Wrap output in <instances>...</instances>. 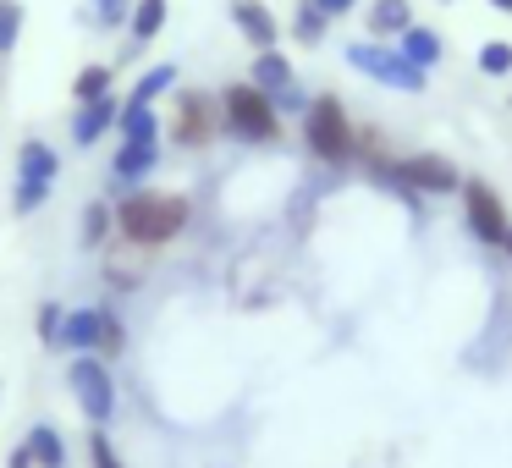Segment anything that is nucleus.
Masks as SVG:
<instances>
[{
  "instance_id": "obj_22",
  "label": "nucleus",
  "mask_w": 512,
  "mask_h": 468,
  "mask_svg": "<svg viewBox=\"0 0 512 468\" xmlns=\"http://www.w3.org/2000/svg\"><path fill=\"white\" fill-rule=\"evenodd\" d=\"M171 83H177V67H155V72H144V83L133 89V100H127V105H149L155 94H166Z\"/></svg>"
},
{
  "instance_id": "obj_6",
  "label": "nucleus",
  "mask_w": 512,
  "mask_h": 468,
  "mask_svg": "<svg viewBox=\"0 0 512 468\" xmlns=\"http://www.w3.org/2000/svg\"><path fill=\"white\" fill-rule=\"evenodd\" d=\"M72 391H78L83 413H89L94 424L111 419V408H116V386H111V369H105L100 358H78V364H72Z\"/></svg>"
},
{
  "instance_id": "obj_12",
  "label": "nucleus",
  "mask_w": 512,
  "mask_h": 468,
  "mask_svg": "<svg viewBox=\"0 0 512 468\" xmlns=\"http://www.w3.org/2000/svg\"><path fill=\"white\" fill-rule=\"evenodd\" d=\"M397 50H402V56H408L419 72H424V67H435V61H441V34H435V28H419V23H413L408 34L397 39Z\"/></svg>"
},
{
  "instance_id": "obj_8",
  "label": "nucleus",
  "mask_w": 512,
  "mask_h": 468,
  "mask_svg": "<svg viewBox=\"0 0 512 468\" xmlns=\"http://www.w3.org/2000/svg\"><path fill=\"white\" fill-rule=\"evenodd\" d=\"M23 182H17V210H34L50 193V177H56V149L50 144H23Z\"/></svg>"
},
{
  "instance_id": "obj_26",
  "label": "nucleus",
  "mask_w": 512,
  "mask_h": 468,
  "mask_svg": "<svg viewBox=\"0 0 512 468\" xmlns=\"http://www.w3.org/2000/svg\"><path fill=\"white\" fill-rule=\"evenodd\" d=\"M94 468H122V457H116V446L105 435H94Z\"/></svg>"
},
{
  "instance_id": "obj_17",
  "label": "nucleus",
  "mask_w": 512,
  "mask_h": 468,
  "mask_svg": "<svg viewBox=\"0 0 512 468\" xmlns=\"http://www.w3.org/2000/svg\"><path fill=\"white\" fill-rule=\"evenodd\" d=\"M127 28H133L138 45H149V39L166 28V0H138V6H133V23H127Z\"/></svg>"
},
{
  "instance_id": "obj_16",
  "label": "nucleus",
  "mask_w": 512,
  "mask_h": 468,
  "mask_svg": "<svg viewBox=\"0 0 512 468\" xmlns=\"http://www.w3.org/2000/svg\"><path fill=\"white\" fill-rule=\"evenodd\" d=\"M116 122H122V144H155L160 138V116L149 105H127Z\"/></svg>"
},
{
  "instance_id": "obj_14",
  "label": "nucleus",
  "mask_w": 512,
  "mask_h": 468,
  "mask_svg": "<svg viewBox=\"0 0 512 468\" xmlns=\"http://www.w3.org/2000/svg\"><path fill=\"white\" fill-rule=\"evenodd\" d=\"M254 89H265V94L292 89V67H287V56H276V50H254Z\"/></svg>"
},
{
  "instance_id": "obj_9",
  "label": "nucleus",
  "mask_w": 512,
  "mask_h": 468,
  "mask_svg": "<svg viewBox=\"0 0 512 468\" xmlns=\"http://www.w3.org/2000/svg\"><path fill=\"white\" fill-rule=\"evenodd\" d=\"M397 177L413 182L419 193H452V188H463V177H457V166L446 155H408L397 166Z\"/></svg>"
},
{
  "instance_id": "obj_18",
  "label": "nucleus",
  "mask_w": 512,
  "mask_h": 468,
  "mask_svg": "<svg viewBox=\"0 0 512 468\" xmlns=\"http://www.w3.org/2000/svg\"><path fill=\"white\" fill-rule=\"evenodd\" d=\"M28 452L39 457V468H67V446H61V435L50 430V424H39V430L28 435Z\"/></svg>"
},
{
  "instance_id": "obj_11",
  "label": "nucleus",
  "mask_w": 512,
  "mask_h": 468,
  "mask_svg": "<svg viewBox=\"0 0 512 468\" xmlns=\"http://www.w3.org/2000/svg\"><path fill=\"white\" fill-rule=\"evenodd\" d=\"M413 28V12H408V0H375V6H369V34L375 39H386V34H408Z\"/></svg>"
},
{
  "instance_id": "obj_27",
  "label": "nucleus",
  "mask_w": 512,
  "mask_h": 468,
  "mask_svg": "<svg viewBox=\"0 0 512 468\" xmlns=\"http://www.w3.org/2000/svg\"><path fill=\"white\" fill-rule=\"evenodd\" d=\"M39 331H45V342H56V336H61V314L45 309V314H39Z\"/></svg>"
},
{
  "instance_id": "obj_5",
  "label": "nucleus",
  "mask_w": 512,
  "mask_h": 468,
  "mask_svg": "<svg viewBox=\"0 0 512 468\" xmlns=\"http://www.w3.org/2000/svg\"><path fill=\"white\" fill-rule=\"evenodd\" d=\"M215 122H226L221 105H215L210 94L188 89V94L177 100V122H171V138H177V144H188V149H199V144H210V138H215Z\"/></svg>"
},
{
  "instance_id": "obj_25",
  "label": "nucleus",
  "mask_w": 512,
  "mask_h": 468,
  "mask_svg": "<svg viewBox=\"0 0 512 468\" xmlns=\"http://www.w3.org/2000/svg\"><path fill=\"white\" fill-rule=\"evenodd\" d=\"M122 325H116V314H100V353H122Z\"/></svg>"
},
{
  "instance_id": "obj_1",
  "label": "nucleus",
  "mask_w": 512,
  "mask_h": 468,
  "mask_svg": "<svg viewBox=\"0 0 512 468\" xmlns=\"http://www.w3.org/2000/svg\"><path fill=\"white\" fill-rule=\"evenodd\" d=\"M116 226H122L127 243H171V237L188 226V199H177V193H133V199L116 210Z\"/></svg>"
},
{
  "instance_id": "obj_30",
  "label": "nucleus",
  "mask_w": 512,
  "mask_h": 468,
  "mask_svg": "<svg viewBox=\"0 0 512 468\" xmlns=\"http://www.w3.org/2000/svg\"><path fill=\"white\" fill-rule=\"evenodd\" d=\"M28 463H34V452H17L12 457V468H28Z\"/></svg>"
},
{
  "instance_id": "obj_28",
  "label": "nucleus",
  "mask_w": 512,
  "mask_h": 468,
  "mask_svg": "<svg viewBox=\"0 0 512 468\" xmlns=\"http://www.w3.org/2000/svg\"><path fill=\"white\" fill-rule=\"evenodd\" d=\"M314 6H320L325 17H347V12L358 6V0H314Z\"/></svg>"
},
{
  "instance_id": "obj_31",
  "label": "nucleus",
  "mask_w": 512,
  "mask_h": 468,
  "mask_svg": "<svg viewBox=\"0 0 512 468\" xmlns=\"http://www.w3.org/2000/svg\"><path fill=\"white\" fill-rule=\"evenodd\" d=\"M490 6H496V12H507V17H512V0H490Z\"/></svg>"
},
{
  "instance_id": "obj_29",
  "label": "nucleus",
  "mask_w": 512,
  "mask_h": 468,
  "mask_svg": "<svg viewBox=\"0 0 512 468\" xmlns=\"http://www.w3.org/2000/svg\"><path fill=\"white\" fill-rule=\"evenodd\" d=\"M105 226H111V215H105V210H89V243H100Z\"/></svg>"
},
{
  "instance_id": "obj_23",
  "label": "nucleus",
  "mask_w": 512,
  "mask_h": 468,
  "mask_svg": "<svg viewBox=\"0 0 512 468\" xmlns=\"http://www.w3.org/2000/svg\"><path fill=\"white\" fill-rule=\"evenodd\" d=\"M479 72H490V78H507V72H512V45H507V39H490V45L479 50Z\"/></svg>"
},
{
  "instance_id": "obj_20",
  "label": "nucleus",
  "mask_w": 512,
  "mask_h": 468,
  "mask_svg": "<svg viewBox=\"0 0 512 468\" xmlns=\"http://www.w3.org/2000/svg\"><path fill=\"white\" fill-rule=\"evenodd\" d=\"M155 155H160V149L155 144H122V155H116V177H144V171L149 166H155Z\"/></svg>"
},
{
  "instance_id": "obj_15",
  "label": "nucleus",
  "mask_w": 512,
  "mask_h": 468,
  "mask_svg": "<svg viewBox=\"0 0 512 468\" xmlns=\"http://www.w3.org/2000/svg\"><path fill=\"white\" fill-rule=\"evenodd\" d=\"M116 116H122V111H116L111 94H105V100H94V105H83V111H78V122H72V138H78V144H94V138H100L105 127L116 122Z\"/></svg>"
},
{
  "instance_id": "obj_4",
  "label": "nucleus",
  "mask_w": 512,
  "mask_h": 468,
  "mask_svg": "<svg viewBox=\"0 0 512 468\" xmlns=\"http://www.w3.org/2000/svg\"><path fill=\"white\" fill-rule=\"evenodd\" d=\"M347 61H353L358 72H369L375 83H391V89H408V94L424 89V72L413 67L402 50H391V45H353V50H347Z\"/></svg>"
},
{
  "instance_id": "obj_7",
  "label": "nucleus",
  "mask_w": 512,
  "mask_h": 468,
  "mask_svg": "<svg viewBox=\"0 0 512 468\" xmlns=\"http://www.w3.org/2000/svg\"><path fill=\"white\" fill-rule=\"evenodd\" d=\"M463 204H468V226H474V237L479 243H501L507 237V210H501V199H496V188L490 182H463Z\"/></svg>"
},
{
  "instance_id": "obj_3",
  "label": "nucleus",
  "mask_w": 512,
  "mask_h": 468,
  "mask_svg": "<svg viewBox=\"0 0 512 468\" xmlns=\"http://www.w3.org/2000/svg\"><path fill=\"white\" fill-rule=\"evenodd\" d=\"M303 144H309L325 166L353 160V122H347V111H342L336 94H320V100L309 105V116H303Z\"/></svg>"
},
{
  "instance_id": "obj_24",
  "label": "nucleus",
  "mask_w": 512,
  "mask_h": 468,
  "mask_svg": "<svg viewBox=\"0 0 512 468\" xmlns=\"http://www.w3.org/2000/svg\"><path fill=\"white\" fill-rule=\"evenodd\" d=\"M17 28H23V6L17 0H0V50L17 45Z\"/></svg>"
},
{
  "instance_id": "obj_32",
  "label": "nucleus",
  "mask_w": 512,
  "mask_h": 468,
  "mask_svg": "<svg viewBox=\"0 0 512 468\" xmlns=\"http://www.w3.org/2000/svg\"><path fill=\"white\" fill-rule=\"evenodd\" d=\"M501 248H507V254H512V226H507V237H501Z\"/></svg>"
},
{
  "instance_id": "obj_10",
  "label": "nucleus",
  "mask_w": 512,
  "mask_h": 468,
  "mask_svg": "<svg viewBox=\"0 0 512 468\" xmlns=\"http://www.w3.org/2000/svg\"><path fill=\"white\" fill-rule=\"evenodd\" d=\"M232 23L243 28V39H248L254 50H276L281 23L270 17V6H265V0H232Z\"/></svg>"
},
{
  "instance_id": "obj_13",
  "label": "nucleus",
  "mask_w": 512,
  "mask_h": 468,
  "mask_svg": "<svg viewBox=\"0 0 512 468\" xmlns=\"http://www.w3.org/2000/svg\"><path fill=\"white\" fill-rule=\"evenodd\" d=\"M56 342L78 347V353L100 347V309H78V314H67V320H61V336H56Z\"/></svg>"
},
{
  "instance_id": "obj_21",
  "label": "nucleus",
  "mask_w": 512,
  "mask_h": 468,
  "mask_svg": "<svg viewBox=\"0 0 512 468\" xmlns=\"http://www.w3.org/2000/svg\"><path fill=\"white\" fill-rule=\"evenodd\" d=\"M105 89H111V67H83L78 78H72V94H78V105L105 100Z\"/></svg>"
},
{
  "instance_id": "obj_19",
  "label": "nucleus",
  "mask_w": 512,
  "mask_h": 468,
  "mask_svg": "<svg viewBox=\"0 0 512 468\" xmlns=\"http://www.w3.org/2000/svg\"><path fill=\"white\" fill-rule=\"evenodd\" d=\"M325 23H331V17H325L320 6H314V0H298V12H292V34H298L303 45H320Z\"/></svg>"
},
{
  "instance_id": "obj_2",
  "label": "nucleus",
  "mask_w": 512,
  "mask_h": 468,
  "mask_svg": "<svg viewBox=\"0 0 512 468\" xmlns=\"http://www.w3.org/2000/svg\"><path fill=\"white\" fill-rule=\"evenodd\" d=\"M221 116H226V127H232L237 138H248V144H270V138H281L276 105H270V94L254 89V83H232V89L221 94Z\"/></svg>"
}]
</instances>
